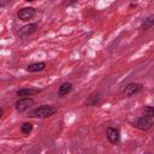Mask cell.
I'll return each instance as SVG.
<instances>
[{
  "mask_svg": "<svg viewBox=\"0 0 154 154\" xmlns=\"http://www.w3.org/2000/svg\"><path fill=\"white\" fill-rule=\"evenodd\" d=\"M57 113V108L52 105H41L30 112V117L37 119H46Z\"/></svg>",
  "mask_w": 154,
  "mask_h": 154,
  "instance_id": "6da1fadb",
  "label": "cell"
},
{
  "mask_svg": "<svg viewBox=\"0 0 154 154\" xmlns=\"http://www.w3.org/2000/svg\"><path fill=\"white\" fill-rule=\"evenodd\" d=\"M130 124L138 129V130H142V131H147L149 129H152L154 126V120L149 117H146V116H141L138 118H136L135 120H131Z\"/></svg>",
  "mask_w": 154,
  "mask_h": 154,
  "instance_id": "7a4b0ae2",
  "label": "cell"
},
{
  "mask_svg": "<svg viewBox=\"0 0 154 154\" xmlns=\"http://www.w3.org/2000/svg\"><path fill=\"white\" fill-rule=\"evenodd\" d=\"M35 14H36V8L32 6H25L17 11V18L23 22H28V20L32 19L35 17Z\"/></svg>",
  "mask_w": 154,
  "mask_h": 154,
  "instance_id": "3957f363",
  "label": "cell"
},
{
  "mask_svg": "<svg viewBox=\"0 0 154 154\" xmlns=\"http://www.w3.org/2000/svg\"><path fill=\"white\" fill-rule=\"evenodd\" d=\"M32 105H35V100L32 97H19L14 102V109L19 113L28 111Z\"/></svg>",
  "mask_w": 154,
  "mask_h": 154,
  "instance_id": "277c9868",
  "label": "cell"
},
{
  "mask_svg": "<svg viewBox=\"0 0 154 154\" xmlns=\"http://www.w3.org/2000/svg\"><path fill=\"white\" fill-rule=\"evenodd\" d=\"M143 89V85L141 83H136V82H131V83H128L123 90L124 95L125 96H134L138 93H141Z\"/></svg>",
  "mask_w": 154,
  "mask_h": 154,
  "instance_id": "5b68a950",
  "label": "cell"
},
{
  "mask_svg": "<svg viewBox=\"0 0 154 154\" xmlns=\"http://www.w3.org/2000/svg\"><path fill=\"white\" fill-rule=\"evenodd\" d=\"M106 137L112 144H118L120 142V131L117 128L108 126L106 129Z\"/></svg>",
  "mask_w": 154,
  "mask_h": 154,
  "instance_id": "8992f818",
  "label": "cell"
},
{
  "mask_svg": "<svg viewBox=\"0 0 154 154\" xmlns=\"http://www.w3.org/2000/svg\"><path fill=\"white\" fill-rule=\"evenodd\" d=\"M37 29H38V23L34 22V23H29V24H25L22 28H19L18 34H19V36L25 37V36H29V35H32L34 32H36Z\"/></svg>",
  "mask_w": 154,
  "mask_h": 154,
  "instance_id": "52a82bcc",
  "label": "cell"
},
{
  "mask_svg": "<svg viewBox=\"0 0 154 154\" xmlns=\"http://www.w3.org/2000/svg\"><path fill=\"white\" fill-rule=\"evenodd\" d=\"M41 91V89L37 88H20L16 91V95L18 97H31L36 94H38Z\"/></svg>",
  "mask_w": 154,
  "mask_h": 154,
  "instance_id": "ba28073f",
  "label": "cell"
},
{
  "mask_svg": "<svg viewBox=\"0 0 154 154\" xmlns=\"http://www.w3.org/2000/svg\"><path fill=\"white\" fill-rule=\"evenodd\" d=\"M73 89V84L71 82H63L59 87H58V96L64 97L67 94H70Z\"/></svg>",
  "mask_w": 154,
  "mask_h": 154,
  "instance_id": "9c48e42d",
  "label": "cell"
},
{
  "mask_svg": "<svg viewBox=\"0 0 154 154\" xmlns=\"http://www.w3.org/2000/svg\"><path fill=\"white\" fill-rule=\"evenodd\" d=\"M46 69V63L43 61H36V63H31L29 65H26L25 70L28 72H41Z\"/></svg>",
  "mask_w": 154,
  "mask_h": 154,
  "instance_id": "30bf717a",
  "label": "cell"
},
{
  "mask_svg": "<svg viewBox=\"0 0 154 154\" xmlns=\"http://www.w3.org/2000/svg\"><path fill=\"white\" fill-rule=\"evenodd\" d=\"M152 26H154V14H149L148 17H146L142 23L140 24V30L146 31L148 29H150Z\"/></svg>",
  "mask_w": 154,
  "mask_h": 154,
  "instance_id": "8fae6325",
  "label": "cell"
},
{
  "mask_svg": "<svg viewBox=\"0 0 154 154\" xmlns=\"http://www.w3.org/2000/svg\"><path fill=\"white\" fill-rule=\"evenodd\" d=\"M100 101H101L100 95H97V94H91V95L88 97V100L85 101V105H87V106H96V105L100 103Z\"/></svg>",
  "mask_w": 154,
  "mask_h": 154,
  "instance_id": "7c38bea8",
  "label": "cell"
},
{
  "mask_svg": "<svg viewBox=\"0 0 154 154\" xmlns=\"http://www.w3.org/2000/svg\"><path fill=\"white\" fill-rule=\"evenodd\" d=\"M32 129H34V125L31 123H29V122H25V123L20 124V128H19L20 132L24 134V135H29L32 131Z\"/></svg>",
  "mask_w": 154,
  "mask_h": 154,
  "instance_id": "4fadbf2b",
  "label": "cell"
},
{
  "mask_svg": "<svg viewBox=\"0 0 154 154\" xmlns=\"http://www.w3.org/2000/svg\"><path fill=\"white\" fill-rule=\"evenodd\" d=\"M142 113H143V116L154 119V106H144L142 109Z\"/></svg>",
  "mask_w": 154,
  "mask_h": 154,
  "instance_id": "5bb4252c",
  "label": "cell"
},
{
  "mask_svg": "<svg viewBox=\"0 0 154 154\" xmlns=\"http://www.w3.org/2000/svg\"><path fill=\"white\" fill-rule=\"evenodd\" d=\"M73 4H76V1H65V2H64L65 6H71V5H73Z\"/></svg>",
  "mask_w": 154,
  "mask_h": 154,
  "instance_id": "9a60e30c",
  "label": "cell"
},
{
  "mask_svg": "<svg viewBox=\"0 0 154 154\" xmlns=\"http://www.w3.org/2000/svg\"><path fill=\"white\" fill-rule=\"evenodd\" d=\"M4 112H5V111H4V108L1 107V108H0V117H1V118L4 117Z\"/></svg>",
  "mask_w": 154,
  "mask_h": 154,
  "instance_id": "2e32d148",
  "label": "cell"
},
{
  "mask_svg": "<svg viewBox=\"0 0 154 154\" xmlns=\"http://www.w3.org/2000/svg\"><path fill=\"white\" fill-rule=\"evenodd\" d=\"M144 154H148V153H144Z\"/></svg>",
  "mask_w": 154,
  "mask_h": 154,
  "instance_id": "e0dca14e",
  "label": "cell"
}]
</instances>
